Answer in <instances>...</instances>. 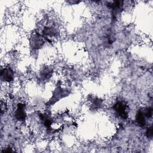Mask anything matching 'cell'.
<instances>
[{
  "instance_id": "cell-1",
  "label": "cell",
  "mask_w": 153,
  "mask_h": 153,
  "mask_svg": "<svg viewBox=\"0 0 153 153\" xmlns=\"http://www.w3.org/2000/svg\"><path fill=\"white\" fill-rule=\"evenodd\" d=\"M113 109L121 118H127L129 112V107L124 100H117L113 105Z\"/></svg>"
},
{
  "instance_id": "cell-2",
  "label": "cell",
  "mask_w": 153,
  "mask_h": 153,
  "mask_svg": "<svg viewBox=\"0 0 153 153\" xmlns=\"http://www.w3.org/2000/svg\"><path fill=\"white\" fill-rule=\"evenodd\" d=\"M1 78L5 82H11L13 80L14 72L10 67L7 66L2 69L1 72Z\"/></svg>"
},
{
  "instance_id": "cell-3",
  "label": "cell",
  "mask_w": 153,
  "mask_h": 153,
  "mask_svg": "<svg viewBox=\"0 0 153 153\" xmlns=\"http://www.w3.org/2000/svg\"><path fill=\"white\" fill-rule=\"evenodd\" d=\"M14 115L16 118L19 121H23L25 120L26 114L25 111V106L24 104L21 103L17 104V109L15 111Z\"/></svg>"
},
{
  "instance_id": "cell-4",
  "label": "cell",
  "mask_w": 153,
  "mask_h": 153,
  "mask_svg": "<svg viewBox=\"0 0 153 153\" xmlns=\"http://www.w3.org/2000/svg\"><path fill=\"white\" fill-rule=\"evenodd\" d=\"M146 117L145 115L143 109H140L137 111L136 117V121L137 124L140 127H144L146 123Z\"/></svg>"
},
{
  "instance_id": "cell-5",
  "label": "cell",
  "mask_w": 153,
  "mask_h": 153,
  "mask_svg": "<svg viewBox=\"0 0 153 153\" xmlns=\"http://www.w3.org/2000/svg\"><path fill=\"white\" fill-rule=\"evenodd\" d=\"M44 42L42 38L39 34L33 35V38H32L31 44L33 45L34 48H39L44 44Z\"/></svg>"
},
{
  "instance_id": "cell-6",
  "label": "cell",
  "mask_w": 153,
  "mask_h": 153,
  "mask_svg": "<svg viewBox=\"0 0 153 153\" xmlns=\"http://www.w3.org/2000/svg\"><path fill=\"white\" fill-rule=\"evenodd\" d=\"M41 118L42 120V121L44 122V126L47 128H49L51 126V125L52 124V119L50 117H48V115H46L45 114H41Z\"/></svg>"
},
{
  "instance_id": "cell-7",
  "label": "cell",
  "mask_w": 153,
  "mask_h": 153,
  "mask_svg": "<svg viewBox=\"0 0 153 153\" xmlns=\"http://www.w3.org/2000/svg\"><path fill=\"white\" fill-rule=\"evenodd\" d=\"M43 33H44V35H45L53 36H54L57 33V32L54 28L47 27V29H45L44 30Z\"/></svg>"
},
{
  "instance_id": "cell-8",
  "label": "cell",
  "mask_w": 153,
  "mask_h": 153,
  "mask_svg": "<svg viewBox=\"0 0 153 153\" xmlns=\"http://www.w3.org/2000/svg\"><path fill=\"white\" fill-rule=\"evenodd\" d=\"M152 133H153V131H152V126H151L150 127H149L147 130H146V134L147 136L149 138H152Z\"/></svg>"
},
{
  "instance_id": "cell-9",
  "label": "cell",
  "mask_w": 153,
  "mask_h": 153,
  "mask_svg": "<svg viewBox=\"0 0 153 153\" xmlns=\"http://www.w3.org/2000/svg\"><path fill=\"white\" fill-rule=\"evenodd\" d=\"M14 150H13L10 147H7V148H4L3 150L1 151L2 152H14Z\"/></svg>"
}]
</instances>
